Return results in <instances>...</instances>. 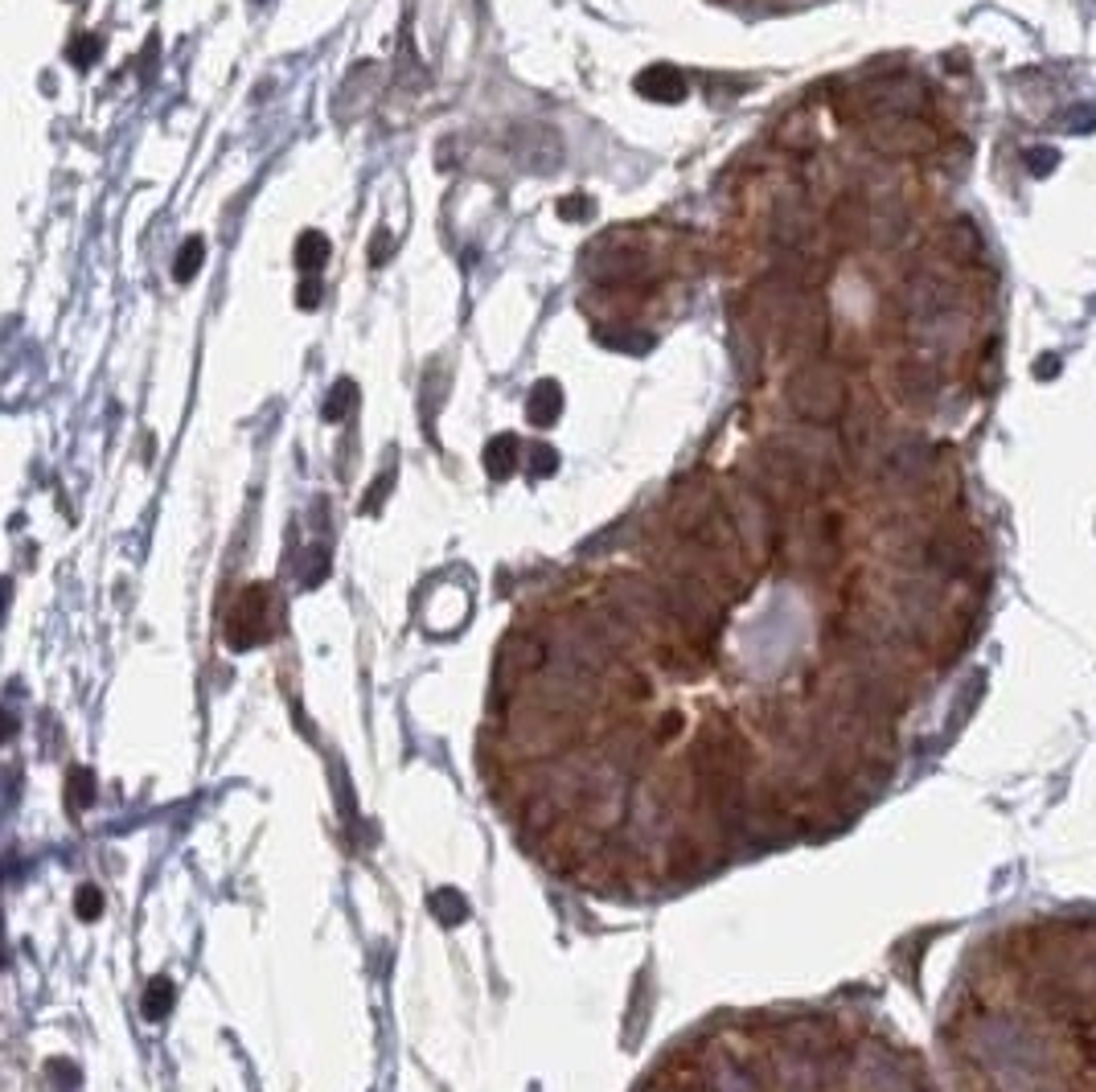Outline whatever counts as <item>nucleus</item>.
<instances>
[{
    "mask_svg": "<svg viewBox=\"0 0 1096 1092\" xmlns=\"http://www.w3.org/2000/svg\"><path fill=\"white\" fill-rule=\"evenodd\" d=\"M953 1092H1096V907H1043L969 949L940 1019Z\"/></svg>",
    "mask_w": 1096,
    "mask_h": 1092,
    "instance_id": "1",
    "label": "nucleus"
},
{
    "mask_svg": "<svg viewBox=\"0 0 1096 1092\" xmlns=\"http://www.w3.org/2000/svg\"><path fill=\"white\" fill-rule=\"evenodd\" d=\"M784 398H789L797 419H805L809 427H833L851 411V382H846V370L838 362L813 358L784 382Z\"/></svg>",
    "mask_w": 1096,
    "mask_h": 1092,
    "instance_id": "2",
    "label": "nucleus"
},
{
    "mask_svg": "<svg viewBox=\"0 0 1096 1092\" xmlns=\"http://www.w3.org/2000/svg\"><path fill=\"white\" fill-rule=\"evenodd\" d=\"M271 612H275V592L271 583H251L242 588L235 608H230V621H226V645L230 649H255L271 637Z\"/></svg>",
    "mask_w": 1096,
    "mask_h": 1092,
    "instance_id": "3",
    "label": "nucleus"
},
{
    "mask_svg": "<svg viewBox=\"0 0 1096 1092\" xmlns=\"http://www.w3.org/2000/svg\"><path fill=\"white\" fill-rule=\"evenodd\" d=\"M637 95H645V99H653V103H677L686 95V74L677 70V66H670V63H653V66H645L641 74H637Z\"/></svg>",
    "mask_w": 1096,
    "mask_h": 1092,
    "instance_id": "4",
    "label": "nucleus"
},
{
    "mask_svg": "<svg viewBox=\"0 0 1096 1092\" xmlns=\"http://www.w3.org/2000/svg\"><path fill=\"white\" fill-rule=\"evenodd\" d=\"M563 415V387L554 378H543L538 387L526 394V419L534 427H554Z\"/></svg>",
    "mask_w": 1096,
    "mask_h": 1092,
    "instance_id": "5",
    "label": "nucleus"
},
{
    "mask_svg": "<svg viewBox=\"0 0 1096 1092\" xmlns=\"http://www.w3.org/2000/svg\"><path fill=\"white\" fill-rule=\"evenodd\" d=\"M666 863H670V875L674 879H690L694 871H699V863H706L702 854V842L690 838V834H674L670 846H666Z\"/></svg>",
    "mask_w": 1096,
    "mask_h": 1092,
    "instance_id": "6",
    "label": "nucleus"
},
{
    "mask_svg": "<svg viewBox=\"0 0 1096 1092\" xmlns=\"http://www.w3.org/2000/svg\"><path fill=\"white\" fill-rule=\"evenodd\" d=\"M518 456H522L518 436H509V432H505V436H493L489 448H485V469H489V476L505 481V476L518 469Z\"/></svg>",
    "mask_w": 1096,
    "mask_h": 1092,
    "instance_id": "7",
    "label": "nucleus"
},
{
    "mask_svg": "<svg viewBox=\"0 0 1096 1092\" xmlns=\"http://www.w3.org/2000/svg\"><path fill=\"white\" fill-rule=\"evenodd\" d=\"M329 255H333V242L320 235V230H304V235L296 239V267L300 271L317 275L320 267L329 264Z\"/></svg>",
    "mask_w": 1096,
    "mask_h": 1092,
    "instance_id": "8",
    "label": "nucleus"
},
{
    "mask_svg": "<svg viewBox=\"0 0 1096 1092\" xmlns=\"http://www.w3.org/2000/svg\"><path fill=\"white\" fill-rule=\"evenodd\" d=\"M206 264V242L202 239H185L181 251H177V264H173V280L177 284H190L197 271Z\"/></svg>",
    "mask_w": 1096,
    "mask_h": 1092,
    "instance_id": "9",
    "label": "nucleus"
},
{
    "mask_svg": "<svg viewBox=\"0 0 1096 1092\" xmlns=\"http://www.w3.org/2000/svg\"><path fill=\"white\" fill-rule=\"evenodd\" d=\"M168 1010H173V981H168V978H152L148 990H144V1019H148V1023H161Z\"/></svg>",
    "mask_w": 1096,
    "mask_h": 1092,
    "instance_id": "10",
    "label": "nucleus"
},
{
    "mask_svg": "<svg viewBox=\"0 0 1096 1092\" xmlns=\"http://www.w3.org/2000/svg\"><path fill=\"white\" fill-rule=\"evenodd\" d=\"M431 912H436L440 925H460V920L469 916V907H465V900H460V891L444 887V891H436V896H431Z\"/></svg>",
    "mask_w": 1096,
    "mask_h": 1092,
    "instance_id": "11",
    "label": "nucleus"
},
{
    "mask_svg": "<svg viewBox=\"0 0 1096 1092\" xmlns=\"http://www.w3.org/2000/svg\"><path fill=\"white\" fill-rule=\"evenodd\" d=\"M353 403H358V387H353L349 378H342V382H337V387L329 391V398H325V419H329V423H342Z\"/></svg>",
    "mask_w": 1096,
    "mask_h": 1092,
    "instance_id": "12",
    "label": "nucleus"
},
{
    "mask_svg": "<svg viewBox=\"0 0 1096 1092\" xmlns=\"http://www.w3.org/2000/svg\"><path fill=\"white\" fill-rule=\"evenodd\" d=\"M596 337H599L604 345H612V349H624V353H641V349H650V337H645V333H628V329L612 333L608 325H599V329H596Z\"/></svg>",
    "mask_w": 1096,
    "mask_h": 1092,
    "instance_id": "13",
    "label": "nucleus"
},
{
    "mask_svg": "<svg viewBox=\"0 0 1096 1092\" xmlns=\"http://www.w3.org/2000/svg\"><path fill=\"white\" fill-rule=\"evenodd\" d=\"M682 727H686V715H682V711H661L657 723H653V731H650V740H653V744H670V740H677V735H682Z\"/></svg>",
    "mask_w": 1096,
    "mask_h": 1092,
    "instance_id": "14",
    "label": "nucleus"
},
{
    "mask_svg": "<svg viewBox=\"0 0 1096 1092\" xmlns=\"http://www.w3.org/2000/svg\"><path fill=\"white\" fill-rule=\"evenodd\" d=\"M526 469L534 476H550L554 469H559V452H554L550 444H534V448L526 452Z\"/></svg>",
    "mask_w": 1096,
    "mask_h": 1092,
    "instance_id": "15",
    "label": "nucleus"
},
{
    "mask_svg": "<svg viewBox=\"0 0 1096 1092\" xmlns=\"http://www.w3.org/2000/svg\"><path fill=\"white\" fill-rule=\"evenodd\" d=\"M74 912H79V920H99L103 916V891L99 887H79V896H74Z\"/></svg>",
    "mask_w": 1096,
    "mask_h": 1092,
    "instance_id": "16",
    "label": "nucleus"
},
{
    "mask_svg": "<svg viewBox=\"0 0 1096 1092\" xmlns=\"http://www.w3.org/2000/svg\"><path fill=\"white\" fill-rule=\"evenodd\" d=\"M103 54V41H99V34H87V38H79L70 45V58H74V66H90L95 58Z\"/></svg>",
    "mask_w": 1096,
    "mask_h": 1092,
    "instance_id": "17",
    "label": "nucleus"
},
{
    "mask_svg": "<svg viewBox=\"0 0 1096 1092\" xmlns=\"http://www.w3.org/2000/svg\"><path fill=\"white\" fill-rule=\"evenodd\" d=\"M588 214H592V202L583 193H571V197H563V202H559V218H567V222L588 218Z\"/></svg>",
    "mask_w": 1096,
    "mask_h": 1092,
    "instance_id": "18",
    "label": "nucleus"
},
{
    "mask_svg": "<svg viewBox=\"0 0 1096 1092\" xmlns=\"http://www.w3.org/2000/svg\"><path fill=\"white\" fill-rule=\"evenodd\" d=\"M70 784H74V805H90V773L87 768H74V776H70Z\"/></svg>",
    "mask_w": 1096,
    "mask_h": 1092,
    "instance_id": "19",
    "label": "nucleus"
},
{
    "mask_svg": "<svg viewBox=\"0 0 1096 1092\" xmlns=\"http://www.w3.org/2000/svg\"><path fill=\"white\" fill-rule=\"evenodd\" d=\"M296 304H300V309H317V304H320V284H317V280H304Z\"/></svg>",
    "mask_w": 1096,
    "mask_h": 1092,
    "instance_id": "20",
    "label": "nucleus"
},
{
    "mask_svg": "<svg viewBox=\"0 0 1096 1092\" xmlns=\"http://www.w3.org/2000/svg\"><path fill=\"white\" fill-rule=\"evenodd\" d=\"M386 251H391V235H386V230H378L374 242H370V259H374V264H386Z\"/></svg>",
    "mask_w": 1096,
    "mask_h": 1092,
    "instance_id": "21",
    "label": "nucleus"
},
{
    "mask_svg": "<svg viewBox=\"0 0 1096 1092\" xmlns=\"http://www.w3.org/2000/svg\"><path fill=\"white\" fill-rule=\"evenodd\" d=\"M50 1072H54V1076H62V1080H66V1084H79V1072H74L70 1064H62V1059H54V1064H50Z\"/></svg>",
    "mask_w": 1096,
    "mask_h": 1092,
    "instance_id": "22",
    "label": "nucleus"
}]
</instances>
